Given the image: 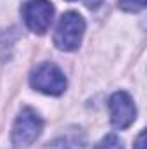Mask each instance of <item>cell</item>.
I'll list each match as a JSON object with an SVG mask.
<instances>
[{
	"mask_svg": "<svg viewBox=\"0 0 147 149\" xmlns=\"http://www.w3.org/2000/svg\"><path fill=\"white\" fill-rule=\"evenodd\" d=\"M43 128V121L38 116V113L31 108H24L17 114L14 127H12V144L14 148L21 149L33 144L40 137Z\"/></svg>",
	"mask_w": 147,
	"mask_h": 149,
	"instance_id": "obj_2",
	"label": "cell"
},
{
	"mask_svg": "<svg viewBox=\"0 0 147 149\" xmlns=\"http://www.w3.org/2000/svg\"><path fill=\"white\" fill-rule=\"evenodd\" d=\"M133 149H146V132H140L135 144H133Z\"/></svg>",
	"mask_w": 147,
	"mask_h": 149,
	"instance_id": "obj_8",
	"label": "cell"
},
{
	"mask_svg": "<svg viewBox=\"0 0 147 149\" xmlns=\"http://www.w3.org/2000/svg\"><path fill=\"white\" fill-rule=\"evenodd\" d=\"M118 3L126 12H139L146 7V0H118Z\"/></svg>",
	"mask_w": 147,
	"mask_h": 149,
	"instance_id": "obj_7",
	"label": "cell"
},
{
	"mask_svg": "<svg viewBox=\"0 0 147 149\" xmlns=\"http://www.w3.org/2000/svg\"><path fill=\"white\" fill-rule=\"evenodd\" d=\"M30 83L35 90H40L47 95H61L66 90V76L64 73L50 63L40 64L30 74Z\"/></svg>",
	"mask_w": 147,
	"mask_h": 149,
	"instance_id": "obj_3",
	"label": "cell"
},
{
	"mask_svg": "<svg viewBox=\"0 0 147 149\" xmlns=\"http://www.w3.org/2000/svg\"><path fill=\"white\" fill-rule=\"evenodd\" d=\"M85 33V21L78 12H66L62 14L55 33H54V43L57 49L66 50V52H73L80 47L81 38Z\"/></svg>",
	"mask_w": 147,
	"mask_h": 149,
	"instance_id": "obj_1",
	"label": "cell"
},
{
	"mask_svg": "<svg viewBox=\"0 0 147 149\" xmlns=\"http://www.w3.org/2000/svg\"><path fill=\"white\" fill-rule=\"evenodd\" d=\"M95 149H125L123 148V142L116 137V135H106L104 139L99 141V144L95 146Z\"/></svg>",
	"mask_w": 147,
	"mask_h": 149,
	"instance_id": "obj_6",
	"label": "cell"
},
{
	"mask_svg": "<svg viewBox=\"0 0 147 149\" xmlns=\"http://www.w3.org/2000/svg\"><path fill=\"white\" fill-rule=\"evenodd\" d=\"M23 17L26 26L38 35L45 33L54 17V5L49 0H30L23 7Z\"/></svg>",
	"mask_w": 147,
	"mask_h": 149,
	"instance_id": "obj_4",
	"label": "cell"
},
{
	"mask_svg": "<svg viewBox=\"0 0 147 149\" xmlns=\"http://www.w3.org/2000/svg\"><path fill=\"white\" fill-rule=\"evenodd\" d=\"M109 111H111V123L112 127L123 130L128 128L135 118H137V108L133 99L130 97V94H126L125 90L114 92L109 99Z\"/></svg>",
	"mask_w": 147,
	"mask_h": 149,
	"instance_id": "obj_5",
	"label": "cell"
},
{
	"mask_svg": "<svg viewBox=\"0 0 147 149\" xmlns=\"http://www.w3.org/2000/svg\"><path fill=\"white\" fill-rule=\"evenodd\" d=\"M102 2H104V0H85V5H87L88 9H97Z\"/></svg>",
	"mask_w": 147,
	"mask_h": 149,
	"instance_id": "obj_9",
	"label": "cell"
}]
</instances>
